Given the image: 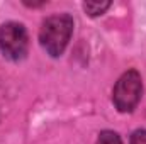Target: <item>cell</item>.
<instances>
[{
	"label": "cell",
	"mask_w": 146,
	"mask_h": 144,
	"mask_svg": "<svg viewBox=\"0 0 146 144\" xmlns=\"http://www.w3.org/2000/svg\"><path fill=\"white\" fill-rule=\"evenodd\" d=\"M72 34L73 17L70 14H54L44 19L39 31V42L49 56L58 58L66 49Z\"/></svg>",
	"instance_id": "obj_1"
},
{
	"label": "cell",
	"mask_w": 146,
	"mask_h": 144,
	"mask_svg": "<svg viewBox=\"0 0 146 144\" xmlns=\"http://www.w3.org/2000/svg\"><path fill=\"white\" fill-rule=\"evenodd\" d=\"M143 93V80L136 70L126 71L112 90V102L119 112H133L138 107Z\"/></svg>",
	"instance_id": "obj_2"
},
{
	"label": "cell",
	"mask_w": 146,
	"mask_h": 144,
	"mask_svg": "<svg viewBox=\"0 0 146 144\" xmlns=\"http://www.w3.org/2000/svg\"><path fill=\"white\" fill-rule=\"evenodd\" d=\"M29 49V36L22 24L7 22L0 27V51L10 61H21Z\"/></svg>",
	"instance_id": "obj_3"
},
{
	"label": "cell",
	"mask_w": 146,
	"mask_h": 144,
	"mask_svg": "<svg viewBox=\"0 0 146 144\" xmlns=\"http://www.w3.org/2000/svg\"><path fill=\"white\" fill-rule=\"evenodd\" d=\"M109 7H110V2H85V3H83L85 12H87L88 15H92V17L104 14Z\"/></svg>",
	"instance_id": "obj_4"
},
{
	"label": "cell",
	"mask_w": 146,
	"mask_h": 144,
	"mask_svg": "<svg viewBox=\"0 0 146 144\" xmlns=\"http://www.w3.org/2000/svg\"><path fill=\"white\" fill-rule=\"evenodd\" d=\"M97 144H122V141H121L117 132H114V131H102L99 134Z\"/></svg>",
	"instance_id": "obj_5"
},
{
	"label": "cell",
	"mask_w": 146,
	"mask_h": 144,
	"mask_svg": "<svg viewBox=\"0 0 146 144\" xmlns=\"http://www.w3.org/2000/svg\"><path fill=\"white\" fill-rule=\"evenodd\" d=\"M129 144H146V131L145 129H138L133 132Z\"/></svg>",
	"instance_id": "obj_6"
}]
</instances>
